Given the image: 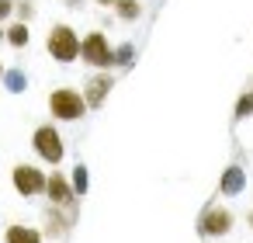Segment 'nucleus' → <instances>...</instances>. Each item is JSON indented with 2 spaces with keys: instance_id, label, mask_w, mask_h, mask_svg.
Instances as JSON below:
<instances>
[{
  "instance_id": "nucleus-1",
  "label": "nucleus",
  "mask_w": 253,
  "mask_h": 243,
  "mask_svg": "<svg viewBox=\"0 0 253 243\" xmlns=\"http://www.w3.org/2000/svg\"><path fill=\"white\" fill-rule=\"evenodd\" d=\"M87 111H90V104H87L84 91H77V87H56L49 94V115H52V122H80Z\"/></svg>"
},
{
  "instance_id": "nucleus-2",
  "label": "nucleus",
  "mask_w": 253,
  "mask_h": 243,
  "mask_svg": "<svg viewBox=\"0 0 253 243\" xmlns=\"http://www.w3.org/2000/svg\"><path fill=\"white\" fill-rule=\"evenodd\" d=\"M80 35L73 32V25H66V21H59V25H52L49 28V35H45V49H49V56L56 59V63H73V59H80Z\"/></svg>"
},
{
  "instance_id": "nucleus-3",
  "label": "nucleus",
  "mask_w": 253,
  "mask_h": 243,
  "mask_svg": "<svg viewBox=\"0 0 253 243\" xmlns=\"http://www.w3.org/2000/svg\"><path fill=\"white\" fill-rule=\"evenodd\" d=\"M80 59H84L90 70H111V66H118V63H115V46H111L108 35L97 32V28L84 35V42H80Z\"/></svg>"
},
{
  "instance_id": "nucleus-4",
  "label": "nucleus",
  "mask_w": 253,
  "mask_h": 243,
  "mask_svg": "<svg viewBox=\"0 0 253 243\" xmlns=\"http://www.w3.org/2000/svg\"><path fill=\"white\" fill-rule=\"evenodd\" d=\"M32 149H35L39 160L49 163V167H59L63 156H66V143H63V136H59V129H56L52 122L39 125V129L32 132Z\"/></svg>"
},
{
  "instance_id": "nucleus-5",
  "label": "nucleus",
  "mask_w": 253,
  "mask_h": 243,
  "mask_svg": "<svg viewBox=\"0 0 253 243\" xmlns=\"http://www.w3.org/2000/svg\"><path fill=\"white\" fill-rule=\"evenodd\" d=\"M11 184L21 198H35V194H45V184H49V174L42 167H32V163H14L11 170Z\"/></svg>"
},
{
  "instance_id": "nucleus-6",
  "label": "nucleus",
  "mask_w": 253,
  "mask_h": 243,
  "mask_svg": "<svg viewBox=\"0 0 253 243\" xmlns=\"http://www.w3.org/2000/svg\"><path fill=\"white\" fill-rule=\"evenodd\" d=\"M45 198H49L52 205H63V208H70V212H80V194H77V188H73V177L63 174V170H52V174H49Z\"/></svg>"
},
{
  "instance_id": "nucleus-7",
  "label": "nucleus",
  "mask_w": 253,
  "mask_h": 243,
  "mask_svg": "<svg viewBox=\"0 0 253 243\" xmlns=\"http://www.w3.org/2000/svg\"><path fill=\"white\" fill-rule=\"evenodd\" d=\"M77 215H80V212H70V208L49 201V208L42 212V222H45L42 233H45V240H63V236L77 226Z\"/></svg>"
},
{
  "instance_id": "nucleus-8",
  "label": "nucleus",
  "mask_w": 253,
  "mask_h": 243,
  "mask_svg": "<svg viewBox=\"0 0 253 243\" xmlns=\"http://www.w3.org/2000/svg\"><path fill=\"white\" fill-rule=\"evenodd\" d=\"M198 229H201V236H225V233L232 229V212H229V208L211 205V208H205V212H201Z\"/></svg>"
},
{
  "instance_id": "nucleus-9",
  "label": "nucleus",
  "mask_w": 253,
  "mask_h": 243,
  "mask_svg": "<svg viewBox=\"0 0 253 243\" xmlns=\"http://www.w3.org/2000/svg\"><path fill=\"white\" fill-rule=\"evenodd\" d=\"M111 87H115V77H111L108 70H97V73L84 84V97H87V104H90V108H101L104 97L111 94Z\"/></svg>"
},
{
  "instance_id": "nucleus-10",
  "label": "nucleus",
  "mask_w": 253,
  "mask_h": 243,
  "mask_svg": "<svg viewBox=\"0 0 253 243\" xmlns=\"http://www.w3.org/2000/svg\"><path fill=\"white\" fill-rule=\"evenodd\" d=\"M45 233L35 229V226H25V222H11L4 229V243H42Z\"/></svg>"
},
{
  "instance_id": "nucleus-11",
  "label": "nucleus",
  "mask_w": 253,
  "mask_h": 243,
  "mask_svg": "<svg viewBox=\"0 0 253 243\" xmlns=\"http://www.w3.org/2000/svg\"><path fill=\"white\" fill-rule=\"evenodd\" d=\"M28 42H32L28 21H7V46L11 49H28Z\"/></svg>"
},
{
  "instance_id": "nucleus-12",
  "label": "nucleus",
  "mask_w": 253,
  "mask_h": 243,
  "mask_svg": "<svg viewBox=\"0 0 253 243\" xmlns=\"http://www.w3.org/2000/svg\"><path fill=\"white\" fill-rule=\"evenodd\" d=\"M115 18L118 21H139L142 18V0H115Z\"/></svg>"
},
{
  "instance_id": "nucleus-13",
  "label": "nucleus",
  "mask_w": 253,
  "mask_h": 243,
  "mask_svg": "<svg viewBox=\"0 0 253 243\" xmlns=\"http://www.w3.org/2000/svg\"><path fill=\"white\" fill-rule=\"evenodd\" d=\"M243 184H246L243 170H239V167H229V170H225V177H222V194H239V191H243Z\"/></svg>"
},
{
  "instance_id": "nucleus-14",
  "label": "nucleus",
  "mask_w": 253,
  "mask_h": 243,
  "mask_svg": "<svg viewBox=\"0 0 253 243\" xmlns=\"http://www.w3.org/2000/svg\"><path fill=\"white\" fill-rule=\"evenodd\" d=\"M70 177H73V188H77V194L84 198V194H87V167H84V163H77Z\"/></svg>"
},
{
  "instance_id": "nucleus-15",
  "label": "nucleus",
  "mask_w": 253,
  "mask_h": 243,
  "mask_svg": "<svg viewBox=\"0 0 253 243\" xmlns=\"http://www.w3.org/2000/svg\"><path fill=\"white\" fill-rule=\"evenodd\" d=\"M246 115H253V91H246V94L236 101V118H246Z\"/></svg>"
},
{
  "instance_id": "nucleus-16",
  "label": "nucleus",
  "mask_w": 253,
  "mask_h": 243,
  "mask_svg": "<svg viewBox=\"0 0 253 243\" xmlns=\"http://www.w3.org/2000/svg\"><path fill=\"white\" fill-rule=\"evenodd\" d=\"M132 56H135V46H132V42H125V46H118V49H115V63H118V66L132 63Z\"/></svg>"
},
{
  "instance_id": "nucleus-17",
  "label": "nucleus",
  "mask_w": 253,
  "mask_h": 243,
  "mask_svg": "<svg viewBox=\"0 0 253 243\" xmlns=\"http://www.w3.org/2000/svg\"><path fill=\"white\" fill-rule=\"evenodd\" d=\"M18 14V0H0V25H7Z\"/></svg>"
},
{
  "instance_id": "nucleus-18",
  "label": "nucleus",
  "mask_w": 253,
  "mask_h": 243,
  "mask_svg": "<svg viewBox=\"0 0 253 243\" xmlns=\"http://www.w3.org/2000/svg\"><path fill=\"white\" fill-rule=\"evenodd\" d=\"M35 18V0H18V21H32Z\"/></svg>"
},
{
  "instance_id": "nucleus-19",
  "label": "nucleus",
  "mask_w": 253,
  "mask_h": 243,
  "mask_svg": "<svg viewBox=\"0 0 253 243\" xmlns=\"http://www.w3.org/2000/svg\"><path fill=\"white\" fill-rule=\"evenodd\" d=\"M4 80H7V87H11V91H25V87H28V80H25L18 70H14V73H4Z\"/></svg>"
},
{
  "instance_id": "nucleus-20",
  "label": "nucleus",
  "mask_w": 253,
  "mask_h": 243,
  "mask_svg": "<svg viewBox=\"0 0 253 243\" xmlns=\"http://www.w3.org/2000/svg\"><path fill=\"white\" fill-rule=\"evenodd\" d=\"M63 4H66V7H70V11H80V7H84V4H87V0H63Z\"/></svg>"
},
{
  "instance_id": "nucleus-21",
  "label": "nucleus",
  "mask_w": 253,
  "mask_h": 243,
  "mask_svg": "<svg viewBox=\"0 0 253 243\" xmlns=\"http://www.w3.org/2000/svg\"><path fill=\"white\" fill-rule=\"evenodd\" d=\"M94 4H101V7H115V0H94Z\"/></svg>"
},
{
  "instance_id": "nucleus-22",
  "label": "nucleus",
  "mask_w": 253,
  "mask_h": 243,
  "mask_svg": "<svg viewBox=\"0 0 253 243\" xmlns=\"http://www.w3.org/2000/svg\"><path fill=\"white\" fill-rule=\"evenodd\" d=\"M0 42H7V25H0Z\"/></svg>"
},
{
  "instance_id": "nucleus-23",
  "label": "nucleus",
  "mask_w": 253,
  "mask_h": 243,
  "mask_svg": "<svg viewBox=\"0 0 253 243\" xmlns=\"http://www.w3.org/2000/svg\"><path fill=\"white\" fill-rule=\"evenodd\" d=\"M4 73H7V70H4V63H0V80H4Z\"/></svg>"
},
{
  "instance_id": "nucleus-24",
  "label": "nucleus",
  "mask_w": 253,
  "mask_h": 243,
  "mask_svg": "<svg viewBox=\"0 0 253 243\" xmlns=\"http://www.w3.org/2000/svg\"><path fill=\"white\" fill-rule=\"evenodd\" d=\"M250 229H253V212H250Z\"/></svg>"
},
{
  "instance_id": "nucleus-25",
  "label": "nucleus",
  "mask_w": 253,
  "mask_h": 243,
  "mask_svg": "<svg viewBox=\"0 0 253 243\" xmlns=\"http://www.w3.org/2000/svg\"><path fill=\"white\" fill-rule=\"evenodd\" d=\"M250 91H253V87H250Z\"/></svg>"
}]
</instances>
